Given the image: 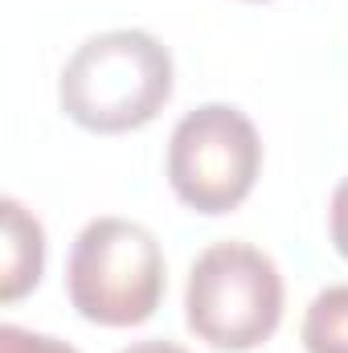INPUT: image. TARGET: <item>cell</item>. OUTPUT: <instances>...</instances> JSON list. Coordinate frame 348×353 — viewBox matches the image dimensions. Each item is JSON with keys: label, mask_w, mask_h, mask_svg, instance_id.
I'll return each instance as SVG.
<instances>
[{"label": "cell", "mask_w": 348, "mask_h": 353, "mask_svg": "<svg viewBox=\"0 0 348 353\" xmlns=\"http://www.w3.org/2000/svg\"><path fill=\"white\" fill-rule=\"evenodd\" d=\"M176 66L148 29H107L87 37L58 79V103L83 132L119 136L148 128L173 99Z\"/></svg>", "instance_id": "obj_1"}, {"label": "cell", "mask_w": 348, "mask_h": 353, "mask_svg": "<svg viewBox=\"0 0 348 353\" xmlns=\"http://www.w3.org/2000/svg\"><path fill=\"white\" fill-rule=\"evenodd\" d=\"M184 321L217 353H250L266 345L283 321L279 263L238 239L205 247L188 267Z\"/></svg>", "instance_id": "obj_2"}, {"label": "cell", "mask_w": 348, "mask_h": 353, "mask_svg": "<svg viewBox=\"0 0 348 353\" xmlns=\"http://www.w3.org/2000/svg\"><path fill=\"white\" fill-rule=\"evenodd\" d=\"M66 292L78 316L102 329H135L164 300V251L131 218H94L78 230L66 263Z\"/></svg>", "instance_id": "obj_3"}, {"label": "cell", "mask_w": 348, "mask_h": 353, "mask_svg": "<svg viewBox=\"0 0 348 353\" xmlns=\"http://www.w3.org/2000/svg\"><path fill=\"white\" fill-rule=\"evenodd\" d=\"M262 169V140L250 115L234 103H201L173 128L168 185L205 218L238 210Z\"/></svg>", "instance_id": "obj_4"}, {"label": "cell", "mask_w": 348, "mask_h": 353, "mask_svg": "<svg viewBox=\"0 0 348 353\" xmlns=\"http://www.w3.org/2000/svg\"><path fill=\"white\" fill-rule=\"evenodd\" d=\"M0 214H4L0 300L4 304H17L25 292H33L41 283V271H45V230H41V222L17 197H4L0 201Z\"/></svg>", "instance_id": "obj_5"}, {"label": "cell", "mask_w": 348, "mask_h": 353, "mask_svg": "<svg viewBox=\"0 0 348 353\" xmlns=\"http://www.w3.org/2000/svg\"><path fill=\"white\" fill-rule=\"evenodd\" d=\"M303 350L307 353H348V283L324 288L307 304Z\"/></svg>", "instance_id": "obj_6"}, {"label": "cell", "mask_w": 348, "mask_h": 353, "mask_svg": "<svg viewBox=\"0 0 348 353\" xmlns=\"http://www.w3.org/2000/svg\"><path fill=\"white\" fill-rule=\"evenodd\" d=\"M0 353H83L58 337H45V333H33V329H21V325H4L0 329Z\"/></svg>", "instance_id": "obj_7"}, {"label": "cell", "mask_w": 348, "mask_h": 353, "mask_svg": "<svg viewBox=\"0 0 348 353\" xmlns=\"http://www.w3.org/2000/svg\"><path fill=\"white\" fill-rule=\"evenodd\" d=\"M328 230H332V247L336 255L348 259V176L332 189V205H328Z\"/></svg>", "instance_id": "obj_8"}, {"label": "cell", "mask_w": 348, "mask_h": 353, "mask_svg": "<svg viewBox=\"0 0 348 353\" xmlns=\"http://www.w3.org/2000/svg\"><path fill=\"white\" fill-rule=\"evenodd\" d=\"M119 353H188L184 345H176V341H164V337H156V341H135V345H127V350Z\"/></svg>", "instance_id": "obj_9"}, {"label": "cell", "mask_w": 348, "mask_h": 353, "mask_svg": "<svg viewBox=\"0 0 348 353\" xmlns=\"http://www.w3.org/2000/svg\"><path fill=\"white\" fill-rule=\"evenodd\" d=\"M254 4H259V0H254Z\"/></svg>", "instance_id": "obj_10"}]
</instances>
